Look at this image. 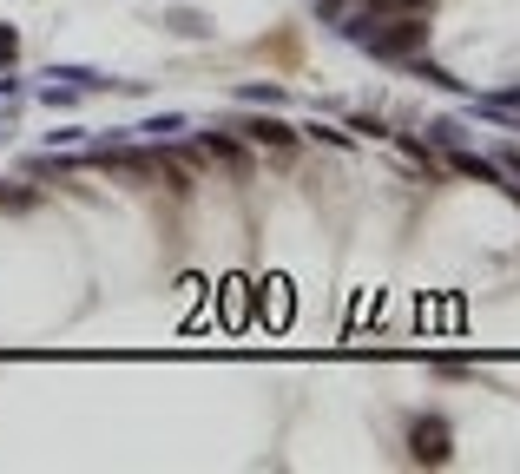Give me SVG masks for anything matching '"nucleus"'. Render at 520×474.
<instances>
[{
    "instance_id": "obj_1",
    "label": "nucleus",
    "mask_w": 520,
    "mask_h": 474,
    "mask_svg": "<svg viewBox=\"0 0 520 474\" xmlns=\"http://www.w3.org/2000/svg\"><path fill=\"white\" fill-rule=\"evenodd\" d=\"M165 20H172V33H185V40H198V33H211V20H205V14H191V7H172V14H165Z\"/></svg>"
},
{
    "instance_id": "obj_2",
    "label": "nucleus",
    "mask_w": 520,
    "mask_h": 474,
    "mask_svg": "<svg viewBox=\"0 0 520 474\" xmlns=\"http://www.w3.org/2000/svg\"><path fill=\"white\" fill-rule=\"evenodd\" d=\"M33 205H40L33 185H0V211H33Z\"/></svg>"
},
{
    "instance_id": "obj_3",
    "label": "nucleus",
    "mask_w": 520,
    "mask_h": 474,
    "mask_svg": "<svg viewBox=\"0 0 520 474\" xmlns=\"http://www.w3.org/2000/svg\"><path fill=\"white\" fill-rule=\"evenodd\" d=\"M14 60H20V33L0 27V66H14Z\"/></svg>"
}]
</instances>
